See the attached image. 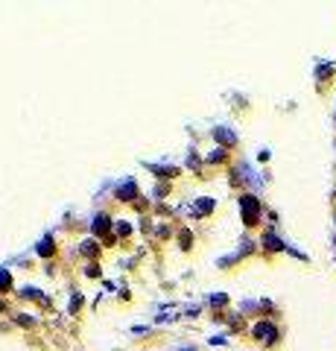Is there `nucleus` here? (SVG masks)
Returning a JSON list of instances; mask_svg holds the SVG:
<instances>
[{
    "instance_id": "1",
    "label": "nucleus",
    "mask_w": 336,
    "mask_h": 351,
    "mask_svg": "<svg viewBox=\"0 0 336 351\" xmlns=\"http://www.w3.org/2000/svg\"><path fill=\"white\" fill-rule=\"evenodd\" d=\"M254 334H257V336H266V342H269V339H275V336H278V334H275V328H272V325H257V328H254Z\"/></svg>"
}]
</instances>
